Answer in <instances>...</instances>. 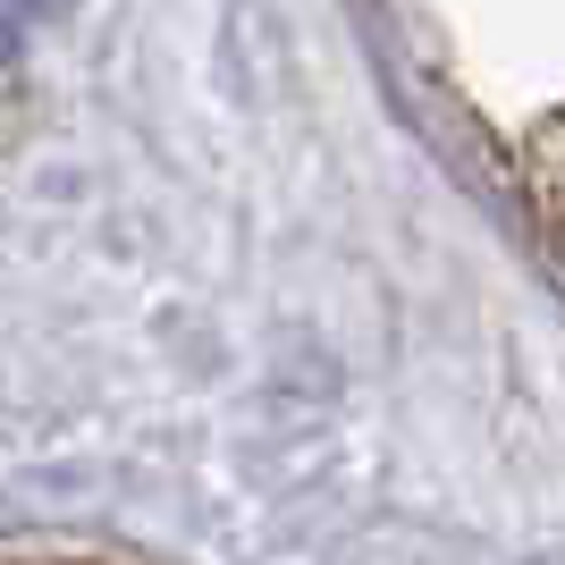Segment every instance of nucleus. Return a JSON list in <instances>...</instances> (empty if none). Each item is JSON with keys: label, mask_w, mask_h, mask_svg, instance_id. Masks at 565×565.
Wrapping results in <instances>:
<instances>
[{"label": "nucleus", "mask_w": 565, "mask_h": 565, "mask_svg": "<svg viewBox=\"0 0 565 565\" xmlns=\"http://www.w3.org/2000/svg\"><path fill=\"white\" fill-rule=\"evenodd\" d=\"M541 203H548L557 245H565V127H548V136H541Z\"/></svg>", "instance_id": "f257e3e1"}, {"label": "nucleus", "mask_w": 565, "mask_h": 565, "mask_svg": "<svg viewBox=\"0 0 565 565\" xmlns=\"http://www.w3.org/2000/svg\"><path fill=\"white\" fill-rule=\"evenodd\" d=\"M18 9H60V0H18Z\"/></svg>", "instance_id": "f03ea898"}]
</instances>
